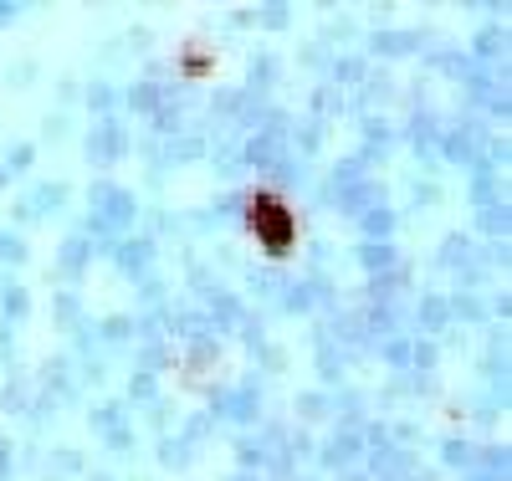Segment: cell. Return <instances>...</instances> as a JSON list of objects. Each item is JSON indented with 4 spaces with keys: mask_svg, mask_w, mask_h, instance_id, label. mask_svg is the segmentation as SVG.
Masks as SVG:
<instances>
[{
    "mask_svg": "<svg viewBox=\"0 0 512 481\" xmlns=\"http://www.w3.org/2000/svg\"><path fill=\"white\" fill-rule=\"evenodd\" d=\"M246 226H251V241L262 246L267 256H287L297 246V215L282 195L272 190H256L246 195Z\"/></svg>",
    "mask_w": 512,
    "mask_h": 481,
    "instance_id": "6da1fadb",
    "label": "cell"
}]
</instances>
